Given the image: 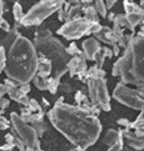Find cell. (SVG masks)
<instances>
[{
  "instance_id": "28",
  "label": "cell",
  "mask_w": 144,
  "mask_h": 151,
  "mask_svg": "<svg viewBox=\"0 0 144 151\" xmlns=\"http://www.w3.org/2000/svg\"><path fill=\"white\" fill-rule=\"evenodd\" d=\"M5 64H7V58H5V49L1 46L0 47V73L5 69Z\"/></svg>"
},
{
  "instance_id": "20",
  "label": "cell",
  "mask_w": 144,
  "mask_h": 151,
  "mask_svg": "<svg viewBox=\"0 0 144 151\" xmlns=\"http://www.w3.org/2000/svg\"><path fill=\"white\" fill-rule=\"evenodd\" d=\"M124 6H125V12L127 14H132V13H140L143 12L142 8H138V5L132 3V1H124Z\"/></svg>"
},
{
  "instance_id": "36",
  "label": "cell",
  "mask_w": 144,
  "mask_h": 151,
  "mask_svg": "<svg viewBox=\"0 0 144 151\" xmlns=\"http://www.w3.org/2000/svg\"><path fill=\"white\" fill-rule=\"evenodd\" d=\"M8 105H9V100L8 99H4V98L0 99V109H5Z\"/></svg>"
},
{
  "instance_id": "37",
  "label": "cell",
  "mask_w": 144,
  "mask_h": 151,
  "mask_svg": "<svg viewBox=\"0 0 144 151\" xmlns=\"http://www.w3.org/2000/svg\"><path fill=\"white\" fill-rule=\"evenodd\" d=\"M7 93V88H5V85L0 84V99H1V96Z\"/></svg>"
},
{
  "instance_id": "14",
  "label": "cell",
  "mask_w": 144,
  "mask_h": 151,
  "mask_svg": "<svg viewBox=\"0 0 144 151\" xmlns=\"http://www.w3.org/2000/svg\"><path fill=\"white\" fill-rule=\"evenodd\" d=\"M95 36H97L100 41L106 42V44H109V45L117 44V40H115V36L113 34V30L109 29L108 26H102L100 31L95 34Z\"/></svg>"
},
{
  "instance_id": "25",
  "label": "cell",
  "mask_w": 144,
  "mask_h": 151,
  "mask_svg": "<svg viewBox=\"0 0 144 151\" xmlns=\"http://www.w3.org/2000/svg\"><path fill=\"white\" fill-rule=\"evenodd\" d=\"M95 12H97V14H99L100 17H105L106 15V8H105V4L104 1H97L95 3Z\"/></svg>"
},
{
  "instance_id": "29",
  "label": "cell",
  "mask_w": 144,
  "mask_h": 151,
  "mask_svg": "<svg viewBox=\"0 0 144 151\" xmlns=\"http://www.w3.org/2000/svg\"><path fill=\"white\" fill-rule=\"evenodd\" d=\"M79 52H80V51L78 50V47H77V45L74 44V42H73V44H72V45L67 49V54H68V56H75V55H78Z\"/></svg>"
},
{
  "instance_id": "38",
  "label": "cell",
  "mask_w": 144,
  "mask_h": 151,
  "mask_svg": "<svg viewBox=\"0 0 144 151\" xmlns=\"http://www.w3.org/2000/svg\"><path fill=\"white\" fill-rule=\"evenodd\" d=\"M111 52H113V55H118V54H119V46L117 44L113 45V51H111Z\"/></svg>"
},
{
  "instance_id": "9",
  "label": "cell",
  "mask_w": 144,
  "mask_h": 151,
  "mask_svg": "<svg viewBox=\"0 0 144 151\" xmlns=\"http://www.w3.org/2000/svg\"><path fill=\"white\" fill-rule=\"evenodd\" d=\"M90 24L84 18H78L75 20L67 21V24L62 26V29L58 30V34L63 35L65 39H79L83 35L88 34Z\"/></svg>"
},
{
  "instance_id": "22",
  "label": "cell",
  "mask_w": 144,
  "mask_h": 151,
  "mask_svg": "<svg viewBox=\"0 0 144 151\" xmlns=\"http://www.w3.org/2000/svg\"><path fill=\"white\" fill-rule=\"evenodd\" d=\"M58 88H59V79H55V78L48 79V90L51 94H55L58 91Z\"/></svg>"
},
{
  "instance_id": "35",
  "label": "cell",
  "mask_w": 144,
  "mask_h": 151,
  "mask_svg": "<svg viewBox=\"0 0 144 151\" xmlns=\"http://www.w3.org/2000/svg\"><path fill=\"white\" fill-rule=\"evenodd\" d=\"M60 90L64 91V93H70V91H72V86L69 84H62L60 85Z\"/></svg>"
},
{
  "instance_id": "12",
  "label": "cell",
  "mask_w": 144,
  "mask_h": 151,
  "mask_svg": "<svg viewBox=\"0 0 144 151\" xmlns=\"http://www.w3.org/2000/svg\"><path fill=\"white\" fill-rule=\"evenodd\" d=\"M83 51H84V56L88 60H94L95 55L100 51V45L99 41L95 37H89L88 40H85L83 42Z\"/></svg>"
},
{
  "instance_id": "34",
  "label": "cell",
  "mask_w": 144,
  "mask_h": 151,
  "mask_svg": "<svg viewBox=\"0 0 144 151\" xmlns=\"http://www.w3.org/2000/svg\"><path fill=\"white\" fill-rule=\"evenodd\" d=\"M118 124L120 126H125L129 129V125H130V121L128 120V119H120V120H118Z\"/></svg>"
},
{
  "instance_id": "32",
  "label": "cell",
  "mask_w": 144,
  "mask_h": 151,
  "mask_svg": "<svg viewBox=\"0 0 144 151\" xmlns=\"http://www.w3.org/2000/svg\"><path fill=\"white\" fill-rule=\"evenodd\" d=\"M0 28H1L3 30H5V31H9L10 30V25L5 19H1L0 20Z\"/></svg>"
},
{
  "instance_id": "19",
  "label": "cell",
  "mask_w": 144,
  "mask_h": 151,
  "mask_svg": "<svg viewBox=\"0 0 144 151\" xmlns=\"http://www.w3.org/2000/svg\"><path fill=\"white\" fill-rule=\"evenodd\" d=\"M34 125V131L36 135H39V136H41L43 134H44L46 130H48V125L44 122V121H38V122H33Z\"/></svg>"
},
{
  "instance_id": "18",
  "label": "cell",
  "mask_w": 144,
  "mask_h": 151,
  "mask_svg": "<svg viewBox=\"0 0 144 151\" xmlns=\"http://www.w3.org/2000/svg\"><path fill=\"white\" fill-rule=\"evenodd\" d=\"M82 13V6L80 4L75 5V6H72L69 8V10L67 12V15H65V20L67 21H72V20H75L79 18V15Z\"/></svg>"
},
{
  "instance_id": "15",
  "label": "cell",
  "mask_w": 144,
  "mask_h": 151,
  "mask_svg": "<svg viewBox=\"0 0 144 151\" xmlns=\"http://www.w3.org/2000/svg\"><path fill=\"white\" fill-rule=\"evenodd\" d=\"M125 136V141L128 144V146H130L135 150H142L143 149V139L137 137L134 134L129 131V129H125L124 131H122Z\"/></svg>"
},
{
  "instance_id": "13",
  "label": "cell",
  "mask_w": 144,
  "mask_h": 151,
  "mask_svg": "<svg viewBox=\"0 0 144 151\" xmlns=\"http://www.w3.org/2000/svg\"><path fill=\"white\" fill-rule=\"evenodd\" d=\"M36 70H38L36 76L46 79L50 75V73H51V63H50V60H48V59L43 58V56H39L38 58V65H36Z\"/></svg>"
},
{
  "instance_id": "26",
  "label": "cell",
  "mask_w": 144,
  "mask_h": 151,
  "mask_svg": "<svg viewBox=\"0 0 144 151\" xmlns=\"http://www.w3.org/2000/svg\"><path fill=\"white\" fill-rule=\"evenodd\" d=\"M26 109L30 110L31 112H33V111H38L40 109V105H39V102L36 100L29 99V102H28V105H26Z\"/></svg>"
},
{
  "instance_id": "21",
  "label": "cell",
  "mask_w": 144,
  "mask_h": 151,
  "mask_svg": "<svg viewBox=\"0 0 144 151\" xmlns=\"http://www.w3.org/2000/svg\"><path fill=\"white\" fill-rule=\"evenodd\" d=\"M113 21H114V25H115V28H120V29H123V28H125V26H128V24H127V18H125V15H122V14L117 15V17L113 19Z\"/></svg>"
},
{
  "instance_id": "2",
  "label": "cell",
  "mask_w": 144,
  "mask_h": 151,
  "mask_svg": "<svg viewBox=\"0 0 144 151\" xmlns=\"http://www.w3.org/2000/svg\"><path fill=\"white\" fill-rule=\"evenodd\" d=\"M38 65V54L33 44L24 36H18L9 49L8 64H5V73L9 80L21 85L28 84L34 79Z\"/></svg>"
},
{
  "instance_id": "16",
  "label": "cell",
  "mask_w": 144,
  "mask_h": 151,
  "mask_svg": "<svg viewBox=\"0 0 144 151\" xmlns=\"http://www.w3.org/2000/svg\"><path fill=\"white\" fill-rule=\"evenodd\" d=\"M125 18H127L128 28H129L132 31H134V28H135V26L143 21V12H140V13L127 14V15H125Z\"/></svg>"
},
{
  "instance_id": "3",
  "label": "cell",
  "mask_w": 144,
  "mask_h": 151,
  "mask_svg": "<svg viewBox=\"0 0 144 151\" xmlns=\"http://www.w3.org/2000/svg\"><path fill=\"white\" fill-rule=\"evenodd\" d=\"M113 75L120 76L123 83L137 85L139 91H143V31L133 37L124 56L114 64Z\"/></svg>"
},
{
  "instance_id": "33",
  "label": "cell",
  "mask_w": 144,
  "mask_h": 151,
  "mask_svg": "<svg viewBox=\"0 0 144 151\" xmlns=\"http://www.w3.org/2000/svg\"><path fill=\"white\" fill-rule=\"evenodd\" d=\"M7 127H8V120L0 115V130H4Z\"/></svg>"
},
{
  "instance_id": "24",
  "label": "cell",
  "mask_w": 144,
  "mask_h": 151,
  "mask_svg": "<svg viewBox=\"0 0 144 151\" xmlns=\"http://www.w3.org/2000/svg\"><path fill=\"white\" fill-rule=\"evenodd\" d=\"M23 17H24V13H23V9H21V5L19 3H15L14 4V19L17 21V24L20 23Z\"/></svg>"
},
{
  "instance_id": "31",
  "label": "cell",
  "mask_w": 144,
  "mask_h": 151,
  "mask_svg": "<svg viewBox=\"0 0 144 151\" xmlns=\"http://www.w3.org/2000/svg\"><path fill=\"white\" fill-rule=\"evenodd\" d=\"M122 146H123V141H122V137H120L117 142H114L113 145H110V147H109L108 151H120L122 149H123Z\"/></svg>"
},
{
  "instance_id": "10",
  "label": "cell",
  "mask_w": 144,
  "mask_h": 151,
  "mask_svg": "<svg viewBox=\"0 0 144 151\" xmlns=\"http://www.w3.org/2000/svg\"><path fill=\"white\" fill-rule=\"evenodd\" d=\"M5 88H7V91H8L9 96H10V98H12L13 100L18 101L19 104H23V105H25V106L28 105V102H29L28 96L21 93L20 86H19L17 83H14V81H12V80L7 79V80H5Z\"/></svg>"
},
{
  "instance_id": "1",
  "label": "cell",
  "mask_w": 144,
  "mask_h": 151,
  "mask_svg": "<svg viewBox=\"0 0 144 151\" xmlns=\"http://www.w3.org/2000/svg\"><path fill=\"white\" fill-rule=\"evenodd\" d=\"M63 98L56 101L55 107L49 111V119L70 141L85 150L93 145L102 131V125L97 117L89 115L82 107L62 104Z\"/></svg>"
},
{
  "instance_id": "41",
  "label": "cell",
  "mask_w": 144,
  "mask_h": 151,
  "mask_svg": "<svg viewBox=\"0 0 144 151\" xmlns=\"http://www.w3.org/2000/svg\"><path fill=\"white\" fill-rule=\"evenodd\" d=\"M75 151H84V150H83V149H79V147H77V150H75Z\"/></svg>"
},
{
  "instance_id": "4",
  "label": "cell",
  "mask_w": 144,
  "mask_h": 151,
  "mask_svg": "<svg viewBox=\"0 0 144 151\" xmlns=\"http://www.w3.org/2000/svg\"><path fill=\"white\" fill-rule=\"evenodd\" d=\"M35 47L40 52V56L48 59L51 63V71L55 79H60L68 71L69 56L62 42L53 37L50 31L40 28L35 33Z\"/></svg>"
},
{
  "instance_id": "17",
  "label": "cell",
  "mask_w": 144,
  "mask_h": 151,
  "mask_svg": "<svg viewBox=\"0 0 144 151\" xmlns=\"http://www.w3.org/2000/svg\"><path fill=\"white\" fill-rule=\"evenodd\" d=\"M122 135H123V132L122 131H115V130H108V132L105 134V136L103 139L104 144L106 145H113L114 142H117L118 140L122 137Z\"/></svg>"
},
{
  "instance_id": "30",
  "label": "cell",
  "mask_w": 144,
  "mask_h": 151,
  "mask_svg": "<svg viewBox=\"0 0 144 151\" xmlns=\"http://www.w3.org/2000/svg\"><path fill=\"white\" fill-rule=\"evenodd\" d=\"M87 100H88V98L82 93V91H78V93L75 94V101H77V104H78L79 106H80L83 102L87 101Z\"/></svg>"
},
{
  "instance_id": "40",
  "label": "cell",
  "mask_w": 144,
  "mask_h": 151,
  "mask_svg": "<svg viewBox=\"0 0 144 151\" xmlns=\"http://www.w3.org/2000/svg\"><path fill=\"white\" fill-rule=\"evenodd\" d=\"M1 14H3V3L0 1V20H1Z\"/></svg>"
},
{
  "instance_id": "23",
  "label": "cell",
  "mask_w": 144,
  "mask_h": 151,
  "mask_svg": "<svg viewBox=\"0 0 144 151\" xmlns=\"http://www.w3.org/2000/svg\"><path fill=\"white\" fill-rule=\"evenodd\" d=\"M34 84L39 90H46L48 89V78H39V76H34Z\"/></svg>"
},
{
  "instance_id": "39",
  "label": "cell",
  "mask_w": 144,
  "mask_h": 151,
  "mask_svg": "<svg viewBox=\"0 0 144 151\" xmlns=\"http://www.w3.org/2000/svg\"><path fill=\"white\" fill-rule=\"evenodd\" d=\"M104 4H105V8L106 9H110V6H111V5H114L115 1H108V3H104Z\"/></svg>"
},
{
  "instance_id": "6",
  "label": "cell",
  "mask_w": 144,
  "mask_h": 151,
  "mask_svg": "<svg viewBox=\"0 0 144 151\" xmlns=\"http://www.w3.org/2000/svg\"><path fill=\"white\" fill-rule=\"evenodd\" d=\"M89 98L94 106H99L104 111L110 110L109 104V94L106 90V81L105 79H89Z\"/></svg>"
},
{
  "instance_id": "5",
  "label": "cell",
  "mask_w": 144,
  "mask_h": 151,
  "mask_svg": "<svg viewBox=\"0 0 144 151\" xmlns=\"http://www.w3.org/2000/svg\"><path fill=\"white\" fill-rule=\"evenodd\" d=\"M63 4H64L63 1H40L38 4H35L28 12V14L24 15L19 24L24 26L39 25L48 17H50L53 13L60 10Z\"/></svg>"
},
{
  "instance_id": "7",
  "label": "cell",
  "mask_w": 144,
  "mask_h": 151,
  "mask_svg": "<svg viewBox=\"0 0 144 151\" xmlns=\"http://www.w3.org/2000/svg\"><path fill=\"white\" fill-rule=\"evenodd\" d=\"M12 122H13L14 130L17 131L15 137L19 139L24 144L25 147H33V149L39 147V141L36 140V134L34 131V129L26 125L21 120V117L18 116V114H15V112L12 114Z\"/></svg>"
},
{
  "instance_id": "27",
  "label": "cell",
  "mask_w": 144,
  "mask_h": 151,
  "mask_svg": "<svg viewBox=\"0 0 144 151\" xmlns=\"http://www.w3.org/2000/svg\"><path fill=\"white\" fill-rule=\"evenodd\" d=\"M129 127H133L135 130H143V114H140L139 119H137L134 122H130Z\"/></svg>"
},
{
  "instance_id": "8",
  "label": "cell",
  "mask_w": 144,
  "mask_h": 151,
  "mask_svg": "<svg viewBox=\"0 0 144 151\" xmlns=\"http://www.w3.org/2000/svg\"><path fill=\"white\" fill-rule=\"evenodd\" d=\"M114 98L122 104L135 110H143V91L132 90L124 86V84H118L114 90Z\"/></svg>"
},
{
  "instance_id": "11",
  "label": "cell",
  "mask_w": 144,
  "mask_h": 151,
  "mask_svg": "<svg viewBox=\"0 0 144 151\" xmlns=\"http://www.w3.org/2000/svg\"><path fill=\"white\" fill-rule=\"evenodd\" d=\"M85 56L83 52H79L73 59H69L68 63V70L70 71V75L74 76L75 74L80 75L83 73H87V64H85Z\"/></svg>"
}]
</instances>
